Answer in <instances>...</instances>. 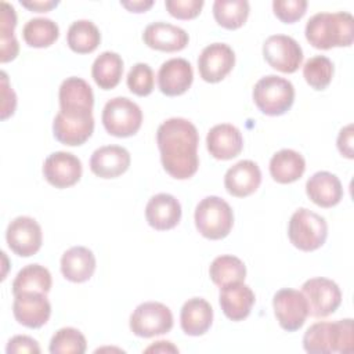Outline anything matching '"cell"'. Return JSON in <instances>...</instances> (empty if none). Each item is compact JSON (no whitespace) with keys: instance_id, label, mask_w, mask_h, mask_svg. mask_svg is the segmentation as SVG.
<instances>
[{"instance_id":"cell-1","label":"cell","mask_w":354,"mask_h":354,"mask_svg":"<svg viewBox=\"0 0 354 354\" xmlns=\"http://www.w3.org/2000/svg\"><path fill=\"white\" fill-rule=\"evenodd\" d=\"M156 142L167 174L177 180H187L196 173L199 136L192 122L184 118L166 119L158 127Z\"/></svg>"},{"instance_id":"cell-2","label":"cell","mask_w":354,"mask_h":354,"mask_svg":"<svg viewBox=\"0 0 354 354\" xmlns=\"http://www.w3.org/2000/svg\"><path fill=\"white\" fill-rule=\"evenodd\" d=\"M306 39L319 50L348 47L354 40V18L347 11L317 12L306 24Z\"/></svg>"},{"instance_id":"cell-3","label":"cell","mask_w":354,"mask_h":354,"mask_svg":"<svg viewBox=\"0 0 354 354\" xmlns=\"http://www.w3.org/2000/svg\"><path fill=\"white\" fill-rule=\"evenodd\" d=\"M353 319H339L335 322L321 321L313 324L303 336V347L311 354L353 351Z\"/></svg>"},{"instance_id":"cell-4","label":"cell","mask_w":354,"mask_h":354,"mask_svg":"<svg viewBox=\"0 0 354 354\" xmlns=\"http://www.w3.org/2000/svg\"><path fill=\"white\" fill-rule=\"evenodd\" d=\"M232 224V209L220 196H206L196 205L195 225L202 236L212 241L223 239L230 234Z\"/></svg>"},{"instance_id":"cell-5","label":"cell","mask_w":354,"mask_h":354,"mask_svg":"<svg viewBox=\"0 0 354 354\" xmlns=\"http://www.w3.org/2000/svg\"><path fill=\"white\" fill-rule=\"evenodd\" d=\"M253 101L264 115L279 116L293 105L295 87L285 77L267 75L254 84Z\"/></svg>"},{"instance_id":"cell-6","label":"cell","mask_w":354,"mask_h":354,"mask_svg":"<svg viewBox=\"0 0 354 354\" xmlns=\"http://www.w3.org/2000/svg\"><path fill=\"white\" fill-rule=\"evenodd\" d=\"M288 236L295 248L303 252H313L325 243L328 224L322 216L300 207L289 220Z\"/></svg>"},{"instance_id":"cell-7","label":"cell","mask_w":354,"mask_h":354,"mask_svg":"<svg viewBox=\"0 0 354 354\" xmlns=\"http://www.w3.org/2000/svg\"><path fill=\"white\" fill-rule=\"evenodd\" d=\"M101 119L111 136L130 137L141 127L142 111L127 97H115L105 104Z\"/></svg>"},{"instance_id":"cell-8","label":"cell","mask_w":354,"mask_h":354,"mask_svg":"<svg viewBox=\"0 0 354 354\" xmlns=\"http://www.w3.org/2000/svg\"><path fill=\"white\" fill-rule=\"evenodd\" d=\"M173 328V314L159 301H145L136 307L130 315V329L136 336L153 337L165 335Z\"/></svg>"},{"instance_id":"cell-9","label":"cell","mask_w":354,"mask_h":354,"mask_svg":"<svg viewBox=\"0 0 354 354\" xmlns=\"http://www.w3.org/2000/svg\"><path fill=\"white\" fill-rule=\"evenodd\" d=\"M301 293L307 301L308 315L314 318L328 317L342 303V292L337 283L324 277L307 279L301 286Z\"/></svg>"},{"instance_id":"cell-10","label":"cell","mask_w":354,"mask_h":354,"mask_svg":"<svg viewBox=\"0 0 354 354\" xmlns=\"http://www.w3.org/2000/svg\"><path fill=\"white\" fill-rule=\"evenodd\" d=\"M263 55L270 66L283 73H293L303 61L300 44L290 36L272 35L263 44Z\"/></svg>"},{"instance_id":"cell-11","label":"cell","mask_w":354,"mask_h":354,"mask_svg":"<svg viewBox=\"0 0 354 354\" xmlns=\"http://www.w3.org/2000/svg\"><path fill=\"white\" fill-rule=\"evenodd\" d=\"M272 306L277 321L282 329L295 332L304 325L308 307L301 292L290 288L279 289L272 297Z\"/></svg>"},{"instance_id":"cell-12","label":"cell","mask_w":354,"mask_h":354,"mask_svg":"<svg viewBox=\"0 0 354 354\" xmlns=\"http://www.w3.org/2000/svg\"><path fill=\"white\" fill-rule=\"evenodd\" d=\"M59 112L68 116H90L93 115L94 94L90 84L76 76L66 77L59 86Z\"/></svg>"},{"instance_id":"cell-13","label":"cell","mask_w":354,"mask_h":354,"mask_svg":"<svg viewBox=\"0 0 354 354\" xmlns=\"http://www.w3.org/2000/svg\"><path fill=\"white\" fill-rule=\"evenodd\" d=\"M6 239L8 248L21 257H29L41 248V228L28 216L15 217L7 227Z\"/></svg>"},{"instance_id":"cell-14","label":"cell","mask_w":354,"mask_h":354,"mask_svg":"<svg viewBox=\"0 0 354 354\" xmlns=\"http://www.w3.org/2000/svg\"><path fill=\"white\" fill-rule=\"evenodd\" d=\"M235 65V53L225 43H212L206 46L198 58V71L207 83L223 80Z\"/></svg>"},{"instance_id":"cell-15","label":"cell","mask_w":354,"mask_h":354,"mask_svg":"<svg viewBox=\"0 0 354 354\" xmlns=\"http://www.w3.org/2000/svg\"><path fill=\"white\" fill-rule=\"evenodd\" d=\"M12 313L15 319L30 329H39L51 315V304L46 293L21 292L14 295Z\"/></svg>"},{"instance_id":"cell-16","label":"cell","mask_w":354,"mask_h":354,"mask_svg":"<svg viewBox=\"0 0 354 354\" xmlns=\"http://www.w3.org/2000/svg\"><path fill=\"white\" fill-rule=\"evenodd\" d=\"M43 174L55 188H68L82 177V162L71 152L57 151L50 153L43 163Z\"/></svg>"},{"instance_id":"cell-17","label":"cell","mask_w":354,"mask_h":354,"mask_svg":"<svg viewBox=\"0 0 354 354\" xmlns=\"http://www.w3.org/2000/svg\"><path fill=\"white\" fill-rule=\"evenodd\" d=\"M194 71L184 58H170L165 61L158 71L159 90L169 97L184 94L192 84Z\"/></svg>"},{"instance_id":"cell-18","label":"cell","mask_w":354,"mask_h":354,"mask_svg":"<svg viewBox=\"0 0 354 354\" xmlns=\"http://www.w3.org/2000/svg\"><path fill=\"white\" fill-rule=\"evenodd\" d=\"M206 147L213 158L228 160L241 153L243 148V137L239 129L234 124H216L206 136Z\"/></svg>"},{"instance_id":"cell-19","label":"cell","mask_w":354,"mask_h":354,"mask_svg":"<svg viewBox=\"0 0 354 354\" xmlns=\"http://www.w3.org/2000/svg\"><path fill=\"white\" fill-rule=\"evenodd\" d=\"M130 153L120 145H104L97 148L90 158V170L101 178H115L130 166Z\"/></svg>"},{"instance_id":"cell-20","label":"cell","mask_w":354,"mask_h":354,"mask_svg":"<svg viewBox=\"0 0 354 354\" xmlns=\"http://www.w3.org/2000/svg\"><path fill=\"white\" fill-rule=\"evenodd\" d=\"M142 40L153 50L174 53L183 50L188 44L189 37L183 28L158 21L149 24L144 29Z\"/></svg>"},{"instance_id":"cell-21","label":"cell","mask_w":354,"mask_h":354,"mask_svg":"<svg viewBox=\"0 0 354 354\" xmlns=\"http://www.w3.org/2000/svg\"><path fill=\"white\" fill-rule=\"evenodd\" d=\"M94 118L90 116H68L58 112L53 122V133L61 144L75 147L84 144L93 134Z\"/></svg>"},{"instance_id":"cell-22","label":"cell","mask_w":354,"mask_h":354,"mask_svg":"<svg viewBox=\"0 0 354 354\" xmlns=\"http://www.w3.org/2000/svg\"><path fill=\"white\" fill-rule=\"evenodd\" d=\"M261 183V171L253 160H239L231 166L224 176L227 192L236 198H245L253 194Z\"/></svg>"},{"instance_id":"cell-23","label":"cell","mask_w":354,"mask_h":354,"mask_svg":"<svg viewBox=\"0 0 354 354\" xmlns=\"http://www.w3.org/2000/svg\"><path fill=\"white\" fill-rule=\"evenodd\" d=\"M218 301L228 319L242 321L250 314L254 304V293L243 282H232L220 288Z\"/></svg>"},{"instance_id":"cell-24","label":"cell","mask_w":354,"mask_h":354,"mask_svg":"<svg viewBox=\"0 0 354 354\" xmlns=\"http://www.w3.org/2000/svg\"><path fill=\"white\" fill-rule=\"evenodd\" d=\"M145 218L158 231L171 230L181 218V205L170 194H156L145 206Z\"/></svg>"},{"instance_id":"cell-25","label":"cell","mask_w":354,"mask_h":354,"mask_svg":"<svg viewBox=\"0 0 354 354\" xmlns=\"http://www.w3.org/2000/svg\"><path fill=\"white\" fill-rule=\"evenodd\" d=\"M307 196L321 207H332L343 198V187L337 176L329 171H317L306 183Z\"/></svg>"},{"instance_id":"cell-26","label":"cell","mask_w":354,"mask_h":354,"mask_svg":"<svg viewBox=\"0 0 354 354\" xmlns=\"http://www.w3.org/2000/svg\"><path fill=\"white\" fill-rule=\"evenodd\" d=\"M95 270V257L86 246H72L61 257V272L71 282L88 281Z\"/></svg>"},{"instance_id":"cell-27","label":"cell","mask_w":354,"mask_h":354,"mask_svg":"<svg viewBox=\"0 0 354 354\" xmlns=\"http://www.w3.org/2000/svg\"><path fill=\"white\" fill-rule=\"evenodd\" d=\"M213 322V308L202 297L188 299L180 311V324L189 336L205 335Z\"/></svg>"},{"instance_id":"cell-28","label":"cell","mask_w":354,"mask_h":354,"mask_svg":"<svg viewBox=\"0 0 354 354\" xmlns=\"http://www.w3.org/2000/svg\"><path fill=\"white\" fill-rule=\"evenodd\" d=\"M306 170V160L295 149H281L270 160V174L279 184H289L299 180Z\"/></svg>"},{"instance_id":"cell-29","label":"cell","mask_w":354,"mask_h":354,"mask_svg":"<svg viewBox=\"0 0 354 354\" xmlns=\"http://www.w3.org/2000/svg\"><path fill=\"white\" fill-rule=\"evenodd\" d=\"M123 59L118 53L104 51L93 62L91 76L102 90L116 87L122 79Z\"/></svg>"},{"instance_id":"cell-30","label":"cell","mask_w":354,"mask_h":354,"mask_svg":"<svg viewBox=\"0 0 354 354\" xmlns=\"http://www.w3.org/2000/svg\"><path fill=\"white\" fill-rule=\"evenodd\" d=\"M101 41L98 28L88 19H77L71 24L66 33L69 48L77 54L93 53Z\"/></svg>"},{"instance_id":"cell-31","label":"cell","mask_w":354,"mask_h":354,"mask_svg":"<svg viewBox=\"0 0 354 354\" xmlns=\"http://www.w3.org/2000/svg\"><path fill=\"white\" fill-rule=\"evenodd\" d=\"M51 274L46 267L40 264H29L18 271L11 288L14 295L21 292H40L47 295L51 289Z\"/></svg>"},{"instance_id":"cell-32","label":"cell","mask_w":354,"mask_h":354,"mask_svg":"<svg viewBox=\"0 0 354 354\" xmlns=\"http://www.w3.org/2000/svg\"><path fill=\"white\" fill-rule=\"evenodd\" d=\"M209 275L213 283L221 288L232 282H243L246 277V267L236 256L221 254L212 261Z\"/></svg>"},{"instance_id":"cell-33","label":"cell","mask_w":354,"mask_h":354,"mask_svg":"<svg viewBox=\"0 0 354 354\" xmlns=\"http://www.w3.org/2000/svg\"><path fill=\"white\" fill-rule=\"evenodd\" d=\"M22 36L28 46L43 48L51 46L59 36L58 25L44 17L29 19L22 28Z\"/></svg>"},{"instance_id":"cell-34","label":"cell","mask_w":354,"mask_h":354,"mask_svg":"<svg viewBox=\"0 0 354 354\" xmlns=\"http://www.w3.org/2000/svg\"><path fill=\"white\" fill-rule=\"evenodd\" d=\"M249 15V3L246 0H216L213 3V17L216 22L225 29L241 28Z\"/></svg>"},{"instance_id":"cell-35","label":"cell","mask_w":354,"mask_h":354,"mask_svg":"<svg viewBox=\"0 0 354 354\" xmlns=\"http://www.w3.org/2000/svg\"><path fill=\"white\" fill-rule=\"evenodd\" d=\"M87 348V342L83 333L76 328L58 329L51 340L48 350L51 354H83Z\"/></svg>"},{"instance_id":"cell-36","label":"cell","mask_w":354,"mask_h":354,"mask_svg":"<svg viewBox=\"0 0 354 354\" xmlns=\"http://www.w3.org/2000/svg\"><path fill=\"white\" fill-rule=\"evenodd\" d=\"M303 76L314 90H324L332 82L333 64L325 55H314L306 61Z\"/></svg>"},{"instance_id":"cell-37","label":"cell","mask_w":354,"mask_h":354,"mask_svg":"<svg viewBox=\"0 0 354 354\" xmlns=\"http://www.w3.org/2000/svg\"><path fill=\"white\" fill-rule=\"evenodd\" d=\"M127 87L129 90L140 97L149 95L155 86V75L148 64L137 62L131 66L127 73Z\"/></svg>"},{"instance_id":"cell-38","label":"cell","mask_w":354,"mask_h":354,"mask_svg":"<svg viewBox=\"0 0 354 354\" xmlns=\"http://www.w3.org/2000/svg\"><path fill=\"white\" fill-rule=\"evenodd\" d=\"M307 1L306 0H274L272 10L275 17L285 22L293 24L306 14Z\"/></svg>"},{"instance_id":"cell-39","label":"cell","mask_w":354,"mask_h":354,"mask_svg":"<svg viewBox=\"0 0 354 354\" xmlns=\"http://www.w3.org/2000/svg\"><path fill=\"white\" fill-rule=\"evenodd\" d=\"M166 10L177 19H192L199 15L203 0H166Z\"/></svg>"},{"instance_id":"cell-40","label":"cell","mask_w":354,"mask_h":354,"mask_svg":"<svg viewBox=\"0 0 354 354\" xmlns=\"http://www.w3.org/2000/svg\"><path fill=\"white\" fill-rule=\"evenodd\" d=\"M6 351H7V354H21V353L39 354L40 353V346L30 336L17 335V336H14L8 340Z\"/></svg>"},{"instance_id":"cell-41","label":"cell","mask_w":354,"mask_h":354,"mask_svg":"<svg viewBox=\"0 0 354 354\" xmlns=\"http://www.w3.org/2000/svg\"><path fill=\"white\" fill-rule=\"evenodd\" d=\"M1 95H3V104H1V119H7L10 115L14 113L17 106V97L14 90L8 86L7 75L6 72H1Z\"/></svg>"},{"instance_id":"cell-42","label":"cell","mask_w":354,"mask_h":354,"mask_svg":"<svg viewBox=\"0 0 354 354\" xmlns=\"http://www.w3.org/2000/svg\"><path fill=\"white\" fill-rule=\"evenodd\" d=\"M337 149L339 152L346 156L347 159L354 158V149H353V124H347L339 131L337 136Z\"/></svg>"},{"instance_id":"cell-43","label":"cell","mask_w":354,"mask_h":354,"mask_svg":"<svg viewBox=\"0 0 354 354\" xmlns=\"http://www.w3.org/2000/svg\"><path fill=\"white\" fill-rule=\"evenodd\" d=\"M21 6L36 12H46L58 6L57 0H21Z\"/></svg>"},{"instance_id":"cell-44","label":"cell","mask_w":354,"mask_h":354,"mask_svg":"<svg viewBox=\"0 0 354 354\" xmlns=\"http://www.w3.org/2000/svg\"><path fill=\"white\" fill-rule=\"evenodd\" d=\"M120 4L131 12H145L153 6L152 0H131V1H120Z\"/></svg>"},{"instance_id":"cell-45","label":"cell","mask_w":354,"mask_h":354,"mask_svg":"<svg viewBox=\"0 0 354 354\" xmlns=\"http://www.w3.org/2000/svg\"><path fill=\"white\" fill-rule=\"evenodd\" d=\"M144 351L145 353H178V348L176 346H173L171 342L159 340V342H155L153 344L148 346Z\"/></svg>"}]
</instances>
